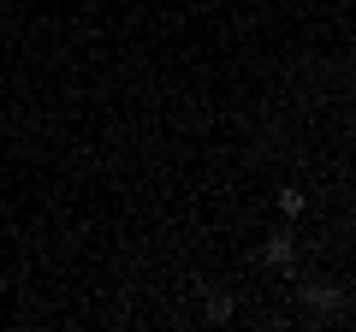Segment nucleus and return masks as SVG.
Masks as SVG:
<instances>
[{
  "mask_svg": "<svg viewBox=\"0 0 356 332\" xmlns=\"http://www.w3.org/2000/svg\"><path fill=\"white\" fill-rule=\"evenodd\" d=\"M303 303L315 308V315H332V308L344 303V291H339V285H309V291H303Z\"/></svg>",
  "mask_w": 356,
  "mask_h": 332,
  "instance_id": "f257e3e1",
  "label": "nucleus"
},
{
  "mask_svg": "<svg viewBox=\"0 0 356 332\" xmlns=\"http://www.w3.org/2000/svg\"><path fill=\"white\" fill-rule=\"evenodd\" d=\"M208 320H232V297H208Z\"/></svg>",
  "mask_w": 356,
  "mask_h": 332,
  "instance_id": "20e7f679",
  "label": "nucleus"
},
{
  "mask_svg": "<svg viewBox=\"0 0 356 332\" xmlns=\"http://www.w3.org/2000/svg\"><path fill=\"white\" fill-rule=\"evenodd\" d=\"M303 208H309V196L297 190V184H285V190H280V214H285V219H297Z\"/></svg>",
  "mask_w": 356,
  "mask_h": 332,
  "instance_id": "7ed1b4c3",
  "label": "nucleus"
},
{
  "mask_svg": "<svg viewBox=\"0 0 356 332\" xmlns=\"http://www.w3.org/2000/svg\"><path fill=\"white\" fill-rule=\"evenodd\" d=\"M261 261H267V267H285V261H291V238H285V231H273V238L261 243Z\"/></svg>",
  "mask_w": 356,
  "mask_h": 332,
  "instance_id": "f03ea898",
  "label": "nucleus"
}]
</instances>
